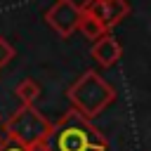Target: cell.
Returning a JSON list of instances; mask_svg holds the SVG:
<instances>
[{
    "label": "cell",
    "instance_id": "6da1fadb",
    "mask_svg": "<svg viewBox=\"0 0 151 151\" xmlns=\"http://www.w3.org/2000/svg\"><path fill=\"white\" fill-rule=\"evenodd\" d=\"M109 139L106 134L85 116L68 109L47 134L42 151H106Z\"/></svg>",
    "mask_w": 151,
    "mask_h": 151
},
{
    "label": "cell",
    "instance_id": "5b68a950",
    "mask_svg": "<svg viewBox=\"0 0 151 151\" xmlns=\"http://www.w3.org/2000/svg\"><path fill=\"white\" fill-rule=\"evenodd\" d=\"M92 57L97 59V64L99 66H104V68H109V66H113L118 59H120V54H123V47H120V42L111 35V33H104L99 40H94L92 42Z\"/></svg>",
    "mask_w": 151,
    "mask_h": 151
},
{
    "label": "cell",
    "instance_id": "ba28073f",
    "mask_svg": "<svg viewBox=\"0 0 151 151\" xmlns=\"http://www.w3.org/2000/svg\"><path fill=\"white\" fill-rule=\"evenodd\" d=\"M78 31L87 38V40H99L106 31H104V26H101V21H97V19H92V17H87V14H83L80 12V19H78Z\"/></svg>",
    "mask_w": 151,
    "mask_h": 151
},
{
    "label": "cell",
    "instance_id": "7a4b0ae2",
    "mask_svg": "<svg viewBox=\"0 0 151 151\" xmlns=\"http://www.w3.org/2000/svg\"><path fill=\"white\" fill-rule=\"evenodd\" d=\"M66 99L71 101V109L73 111H78L80 116H85L87 120H92L106 106H111L116 101V90L94 68H90V71H85L66 90Z\"/></svg>",
    "mask_w": 151,
    "mask_h": 151
},
{
    "label": "cell",
    "instance_id": "8992f818",
    "mask_svg": "<svg viewBox=\"0 0 151 151\" xmlns=\"http://www.w3.org/2000/svg\"><path fill=\"white\" fill-rule=\"evenodd\" d=\"M127 14H130V5H127L125 0H109V2L104 5V19H101L104 31L109 33L111 28H116Z\"/></svg>",
    "mask_w": 151,
    "mask_h": 151
},
{
    "label": "cell",
    "instance_id": "9c48e42d",
    "mask_svg": "<svg viewBox=\"0 0 151 151\" xmlns=\"http://www.w3.org/2000/svg\"><path fill=\"white\" fill-rule=\"evenodd\" d=\"M14 54H17V52H14V47L9 45V40H7V38H0V68H5V66L14 59Z\"/></svg>",
    "mask_w": 151,
    "mask_h": 151
},
{
    "label": "cell",
    "instance_id": "3957f363",
    "mask_svg": "<svg viewBox=\"0 0 151 151\" xmlns=\"http://www.w3.org/2000/svg\"><path fill=\"white\" fill-rule=\"evenodd\" d=\"M52 130V123L35 109V106H19L2 125V137L21 144L26 149H42L47 142V134Z\"/></svg>",
    "mask_w": 151,
    "mask_h": 151
},
{
    "label": "cell",
    "instance_id": "30bf717a",
    "mask_svg": "<svg viewBox=\"0 0 151 151\" xmlns=\"http://www.w3.org/2000/svg\"><path fill=\"white\" fill-rule=\"evenodd\" d=\"M0 151H42V149H26V146H21V144H14V142H9V139H2V142H0Z\"/></svg>",
    "mask_w": 151,
    "mask_h": 151
},
{
    "label": "cell",
    "instance_id": "277c9868",
    "mask_svg": "<svg viewBox=\"0 0 151 151\" xmlns=\"http://www.w3.org/2000/svg\"><path fill=\"white\" fill-rule=\"evenodd\" d=\"M78 19H80V5H76V0H57L45 12L47 26L59 38H71L78 31Z\"/></svg>",
    "mask_w": 151,
    "mask_h": 151
},
{
    "label": "cell",
    "instance_id": "52a82bcc",
    "mask_svg": "<svg viewBox=\"0 0 151 151\" xmlns=\"http://www.w3.org/2000/svg\"><path fill=\"white\" fill-rule=\"evenodd\" d=\"M14 94H17V99L21 101V106H33V101L40 97V85H38L35 80L26 78V80H21V83L14 87Z\"/></svg>",
    "mask_w": 151,
    "mask_h": 151
},
{
    "label": "cell",
    "instance_id": "8fae6325",
    "mask_svg": "<svg viewBox=\"0 0 151 151\" xmlns=\"http://www.w3.org/2000/svg\"><path fill=\"white\" fill-rule=\"evenodd\" d=\"M2 139H5V137H2V134H0V142H2Z\"/></svg>",
    "mask_w": 151,
    "mask_h": 151
},
{
    "label": "cell",
    "instance_id": "7c38bea8",
    "mask_svg": "<svg viewBox=\"0 0 151 151\" xmlns=\"http://www.w3.org/2000/svg\"><path fill=\"white\" fill-rule=\"evenodd\" d=\"M99 2H109V0H99Z\"/></svg>",
    "mask_w": 151,
    "mask_h": 151
}]
</instances>
